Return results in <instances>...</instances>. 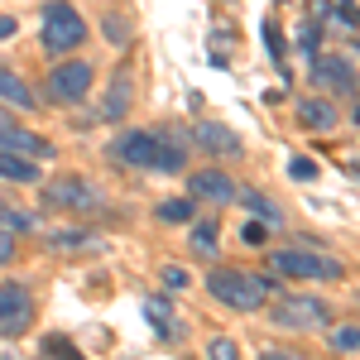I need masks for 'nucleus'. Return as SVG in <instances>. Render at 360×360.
<instances>
[{
    "mask_svg": "<svg viewBox=\"0 0 360 360\" xmlns=\"http://www.w3.org/2000/svg\"><path fill=\"white\" fill-rule=\"evenodd\" d=\"M193 139H197V149H207V154H240V139L231 135L226 125H217V120H202L193 130Z\"/></svg>",
    "mask_w": 360,
    "mask_h": 360,
    "instance_id": "12",
    "label": "nucleus"
},
{
    "mask_svg": "<svg viewBox=\"0 0 360 360\" xmlns=\"http://www.w3.org/2000/svg\"><path fill=\"white\" fill-rule=\"evenodd\" d=\"M91 91V63H58L53 77H49V101L58 106H72Z\"/></svg>",
    "mask_w": 360,
    "mask_h": 360,
    "instance_id": "7",
    "label": "nucleus"
},
{
    "mask_svg": "<svg viewBox=\"0 0 360 360\" xmlns=\"http://www.w3.org/2000/svg\"><path fill=\"white\" fill-rule=\"evenodd\" d=\"M10 259H15V240L0 231V264H10Z\"/></svg>",
    "mask_w": 360,
    "mask_h": 360,
    "instance_id": "31",
    "label": "nucleus"
},
{
    "mask_svg": "<svg viewBox=\"0 0 360 360\" xmlns=\"http://www.w3.org/2000/svg\"><path fill=\"white\" fill-rule=\"evenodd\" d=\"M44 202L77 217V212H101V207H106V193H101L96 183H86V178L72 173V178H49V183H44Z\"/></svg>",
    "mask_w": 360,
    "mask_h": 360,
    "instance_id": "3",
    "label": "nucleus"
},
{
    "mask_svg": "<svg viewBox=\"0 0 360 360\" xmlns=\"http://www.w3.org/2000/svg\"><path fill=\"white\" fill-rule=\"evenodd\" d=\"M10 34H15V20H10V15H0V44H5Z\"/></svg>",
    "mask_w": 360,
    "mask_h": 360,
    "instance_id": "32",
    "label": "nucleus"
},
{
    "mask_svg": "<svg viewBox=\"0 0 360 360\" xmlns=\"http://www.w3.org/2000/svg\"><path fill=\"white\" fill-rule=\"evenodd\" d=\"M207 356H212V360H240V351H236V341H226V336H217V341L207 346Z\"/></svg>",
    "mask_w": 360,
    "mask_h": 360,
    "instance_id": "24",
    "label": "nucleus"
},
{
    "mask_svg": "<svg viewBox=\"0 0 360 360\" xmlns=\"http://www.w3.org/2000/svg\"><path fill=\"white\" fill-rule=\"evenodd\" d=\"M298 120H303L307 130H332L336 125V106L322 101V96H307V101H298Z\"/></svg>",
    "mask_w": 360,
    "mask_h": 360,
    "instance_id": "15",
    "label": "nucleus"
},
{
    "mask_svg": "<svg viewBox=\"0 0 360 360\" xmlns=\"http://www.w3.org/2000/svg\"><path fill=\"white\" fill-rule=\"evenodd\" d=\"M77 245H96V236H86V231H58L53 236V250H77Z\"/></svg>",
    "mask_w": 360,
    "mask_h": 360,
    "instance_id": "22",
    "label": "nucleus"
},
{
    "mask_svg": "<svg viewBox=\"0 0 360 360\" xmlns=\"http://www.w3.org/2000/svg\"><path fill=\"white\" fill-rule=\"evenodd\" d=\"M332 346H336V351H356V346H360L356 327H341V332H332Z\"/></svg>",
    "mask_w": 360,
    "mask_h": 360,
    "instance_id": "26",
    "label": "nucleus"
},
{
    "mask_svg": "<svg viewBox=\"0 0 360 360\" xmlns=\"http://www.w3.org/2000/svg\"><path fill=\"white\" fill-rule=\"evenodd\" d=\"M144 317L154 322V332L164 336V341H173V336H178V322H173V298H168V293H154V298L144 303Z\"/></svg>",
    "mask_w": 360,
    "mask_h": 360,
    "instance_id": "14",
    "label": "nucleus"
},
{
    "mask_svg": "<svg viewBox=\"0 0 360 360\" xmlns=\"http://www.w3.org/2000/svg\"><path fill=\"white\" fill-rule=\"evenodd\" d=\"M269 264H274V274H283V278H341L346 274L341 259L317 255V250H274Z\"/></svg>",
    "mask_w": 360,
    "mask_h": 360,
    "instance_id": "5",
    "label": "nucleus"
},
{
    "mask_svg": "<svg viewBox=\"0 0 360 360\" xmlns=\"http://www.w3.org/2000/svg\"><path fill=\"white\" fill-rule=\"evenodd\" d=\"M82 15L68 5V0H53V5H44V49L49 53H72L77 44H82Z\"/></svg>",
    "mask_w": 360,
    "mask_h": 360,
    "instance_id": "4",
    "label": "nucleus"
},
{
    "mask_svg": "<svg viewBox=\"0 0 360 360\" xmlns=\"http://www.w3.org/2000/svg\"><path fill=\"white\" fill-rule=\"evenodd\" d=\"M34 317V298L25 283H0V336H20Z\"/></svg>",
    "mask_w": 360,
    "mask_h": 360,
    "instance_id": "8",
    "label": "nucleus"
},
{
    "mask_svg": "<svg viewBox=\"0 0 360 360\" xmlns=\"http://www.w3.org/2000/svg\"><path fill=\"white\" fill-rule=\"evenodd\" d=\"M44 356L49 360H82V351L72 341H63V336H44Z\"/></svg>",
    "mask_w": 360,
    "mask_h": 360,
    "instance_id": "21",
    "label": "nucleus"
},
{
    "mask_svg": "<svg viewBox=\"0 0 360 360\" xmlns=\"http://www.w3.org/2000/svg\"><path fill=\"white\" fill-rule=\"evenodd\" d=\"M312 77L336 86L341 96H356V68H351V58H312Z\"/></svg>",
    "mask_w": 360,
    "mask_h": 360,
    "instance_id": "9",
    "label": "nucleus"
},
{
    "mask_svg": "<svg viewBox=\"0 0 360 360\" xmlns=\"http://www.w3.org/2000/svg\"><path fill=\"white\" fill-rule=\"evenodd\" d=\"M274 322L283 332H317V327L332 322V312H327V303H317V298H307V293H288V298L274 307Z\"/></svg>",
    "mask_w": 360,
    "mask_h": 360,
    "instance_id": "6",
    "label": "nucleus"
},
{
    "mask_svg": "<svg viewBox=\"0 0 360 360\" xmlns=\"http://www.w3.org/2000/svg\"><path fill=\"white\" fill-rule=\"evenodd\" d=\"M101 34H106L111 44H125V39H130V34H125V25H120V20H111V15H106V29H101Z\"/></svg>",
    "mask_w": 360,
    "mask_h": 360,
    "instance_id": "29",
    "label": "nucleus"
},
{
    "mask_svg": "<svg viewBox=\"0 0 360 360\" xmlns=\"http://www.w3.org/2000/svg\"><path fill=\"white\" fill-rule=\"evenodd\" d=\"M188 193L226 207V202H236V183H231L226 173H217V168H207V173H193V178H188Z\"/></svg>",
    "mask_w": 360,
    "mask_h": 360,
    "instance_id": "11",
    "label": "nucleus"
},
{
    "mask_svg": "<svg viewBox=\"0 0 360 360\" xmlns=\"http://www.w3.org/2000/svg\"><path fill=\"white\" fill-rule=\"evenodd\" d=\"M288 173H293L298 183H307V178H317V164H312V159H293V164H288Z\"/></svg>",
    "mask_w": 360,
    "mask_h": 360,
    "instance_id": "27",
    "label": "nucleus"
},
{
    "mask_svg": "<svg viewBox=\"0 0 360 360\" xmlns=\"http://www.w3.org/2000/svg\"><path fill=\"white\" fill-rule=\"evenodd\" d=\"M164 283L168 288H188V269H164Z\"/></svg>",
    "mask_w": 360,
    "mask_h": 360,
    "instance_id": "30",
    "label": "nucleus"
},
{
    "mask_svg": "<svg viewBox=\"0 0 360 360\" xmlns=\"http://www.w3.org/2000/svg\"><path fill=\"white\" fill-rule=\"evenodd\" d=\"M0 226L5 231H34V217L29 212H15V207H0Z\"/></svg>",
    "mask_w": 360,
    "mask_h": 360,
    "instance_id": "23",
    "label": "nucleus"
},
{
    "mask_svg": "<svg viewBox=\"0 0 360 360\" xmlns=\"http://www.w3.org/2000/svg\"><path fill=\"white\" fill-rule=\"evenodd\" d=\"M193 250L197 255H217V217H202L193 226Z\"/></svg>",
    "mask_w": 360,
    "mask_h": 360,
    "instance_id": "18",
    "label": "nucleus"
},
{
    "mask_svg": "<svg viewBox=\"0 0 360 360\" xmlns=\"http://www.w3.org/2000/svg\"><path fill=\"white\" fill-rule=\"evenodd\" d=\"M130 111V72H120V77H115V86L111 91H106V106H101V120H120V115Z\"/></svg>",
    "mask_w": 360,
    "mask_h": 360,
    "instance_id": "16",
    "label": "nucleus"
},
{
    "mask_svg": "<svg viewBox=\"0 0 360 360\" xmlns=\"http://www.w3.org/2000/svg\"><path fill=\"white\" fill-rule=\"evenodd\" d=\"M264 44H269V58H274L278 68H288V63H283V39H278L274 25H264Z\"/></svg>",
    "mask_w": 360,
    "mask_h": 360,
    "instance_id": "25",
    "label": "nucleus"
},
{
    "mask_svg": "<svg viewBox=\"0 0 360 360\" xmlns=\"http://www.w3.org/2000/svg\"><path fill=\"white\" fill-rule=\"evenodd\" d=\"M159 221H168V226L193 221V202H188V197H168V202H159Z\"/></svg>",
    "mask_w": 360,
    "mask_h": 360,
    "instance_id": "19",
    "label": "nucleus"
},
{
    "mask_svg": "<svg viewBox=\"0 0 360 360\" xmlns=\"http://www.w3.org/2000/svg\"><path fill=\"white\" fill-rule=\"evenodd\" d=\"M111 159H120L130 168H154V173H183L188 168V139L130 130V135H120L111 144Z\"/></svg>",
    "mask_w": 360,
    "mask_h": 360,
    "instance_id": "1",
    "label": "nucleus"
},
{
    "mask_svg": "<svg viewBox=\"0 0 360 360\" xmlns=\"http://www.w3.org/2000/svg\"><path fill=\"white\" fill-rule=\"evenodd\" d=\"M341 5H346V10H356V0H341Z\"/></svg>",
    "mask_w": 360,
    "mask_h": 360,
    "instance_id": "33",
    "label": "nucleus"
},
{
    "mask_svg": "<svg viewBox=\"0 0 360 360\" xmlns=\"http://www.w3.org/2000/svg\"><path fill=\"white\" fill-rule=\"evenodd\" d=\"M240 236H245V245H259V240L269 236V226H264V221H250L245 231H240Z\"/></svg>",
    "mask_w": 360,
    "mask_h": 360,
    "instance_id": "28",
    "label": "nucleus"
},
{
    "mask_svg": "<svg viewBox=\"0 0 360 360\" xmlns=\"http://www.w3.org/2000/svg\"><path fill=\"white\" fill-rule=\"evenodd\" d=\"M236 197H240V202H245L250 212H259V217H264V226H269V231H274V226L283 221V217H278V207H274V202H269V197H259V193H236Z\"/></svg>",
    "mask_w": 360,
    "mask_h": 360,
    "instance_id": "20",
    "label": "nucleus"
},
{
    "mask_svg": "<svg viewBox=\"0 0 360 360\" xmlns=\"http://www.w3.org/2000/svg\"><path fill=\"white\" fill-rule=\"evenodd\" d=\"M0 149L5 154H20V159H53V144L29 130H15V125H0Z\"/></svg>",
    "mask_w": 360,
    "mask_h": 360,
    "instance_id": "10",
    "label": "nucleus"
},
{
    "mask_svg": "<svg viewBox=\"0 0 360 360\" xmlns=\"http://www.w3.org/2000/svg\"><path fill=\"white\" fill-rule=\"evenodd\" d=\"M0 125H10V120H5V111H0Z\"/></svg>",
    "mask_w": 360,
    "mask_h": 360,
    "instance_id": "34",
    "label": "nucleus"
},
{
    "mask_svg": "<svg viewBox=\"0 0 360 360\" xmlns=\"http://www.w3.org/2000/svg\"><path fill=\"white\" fill-rule=\"evenodd\" d=\"M207 293L226 307H240V312H255L264 307L269 293H278V278H264V274H245V269H212L207 274Z\"/></svg>",
    "mask_w": 360,
    "mask_h": 360,
    "instance_id": "2",
    "label": "nucleus"
},
{
    "mask_svg": "<svg viewBox=\"0 0 360 360\" xmlns=\"http://www.w3.org/2000/svg\"><path fill=\"white\" fill-rule=\"evenodd\" d=\"M0 101L15 106V111H34V106H39V101H34V86H29L20 72H10V68H0Z\"/></svg>",
    "mask_w": 360,
    "mask_h": 360,
    "instance_id": "13",
    "label": "nucleus"
},
{
    "mask_svg": "<svg viewBox=\"0 0 360 360\" xmlns=\"http://www.w3.org/2000/svg\"><path fill=\"white\" fill-rule=\"evenodd\" d=\"M0 178L5 183H39V168H34V159H20V154L0 149Z\"/></svg>",
    "mask_w": 360,
    "mask_h": 360,
    "instance_id": "17",
    "label": "nucleus"
}]
</instances>
